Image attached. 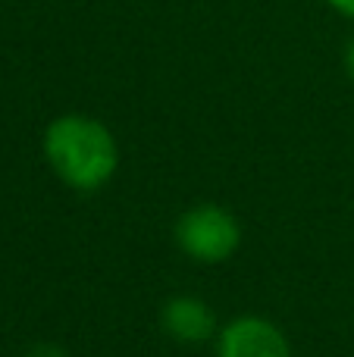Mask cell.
I'll return each mask as SVG.
<instances>
[{"mask_svg":"<svg viewBox=\"0 0 354 357\" xmlns=\"http://www.w3.org/2000/svg\"><path fill=\"white\" fill-rule=\"evenodd\" d=\"M342 66H345V73H348V79L354 82V35L348 38V44H345V54H342Z\"/></svg>","mask_w":354,"mask_h":357,"instance_id":"5b68a950","label":"cell"},{"mask_svg":"<svg viewBox=\"0 0 354 357\" xmlns=\"http://www.w3.org/2000/svg\"><path fill=\"white\" fill-rule=\"evenodd\" d=\"M326 3H330L332 10L339 13V16H345V19H354V0H326Z\"/></svg>","mask_w":354,"mask_h":357,"instance_id":"8992f818","label":"cell"},{"mask_svg":"<svg viewBox=\"0 0 354 357\" xmlns=\"http://www.w3.org/2000/svg\"><path fill=\"white\" fill-rule=\"evenodd\" d=\"M213 345L217 357H292L286 333L257 314L232 317L226 326H220Z\"/></svg>","mask_w":354,"mask_h":357,"instance_id":"3957f363","label":"cell"},{"mask_svg":"<svg viewBox=\"0 0 354 357\" xmlns=\"http://www.w3.org/2000/svg\"><path fill=\"white\" fill-rule=\"evenodd\" d=\"M41 154L50 173L79 195L100 191L119 169V142L110 126L88 113H63L41 135Z\"/></svg>","mask_w":354,"mask_h":357,"instance_id":"6da1fadb","label":"cell"},{"mask_svg":"<svg viewBox=\"0 0 354 357\" xmlns=\"http://www.w3.org/2000/svg\"><path fill=\"white\" fill-rule=\"evenodd\" d=\"M160 329L179 345H204L220 333L213 307L198 295H173L160 307Z\"/></svg>","mask_w":354,"mask_h":357,"instance_id":"277c9868","label":"cell"},{"mask_svg":"<svg viewBox=\"0 0 354 357\" xmlns=\"http://www.w3.org/2000/svg\"><path fill=\"white\" fill-rule=\"evenodd\" d=\"M173 241L188 260L217 266L232 260L236 251L242 248V222L223 204L201 201L176 216Z\"/></svg>","mask_w":354,"mask_h":357,"instance_id":"7a4b0ae2","label":"cell"},{"mask_svg":"<svg viewBox=\"0 0 354 357\" xmlns=\"http://www.w3.org/2000/svg\"><path fill=\"white\" fill-rule=\"evenodd\" d=\"M29 357H63V354L56 351V348H50V345H41L35 354H29Z\"/></svg>","mask_w":354,"mask_h":357,"instance_id":"52a82bcc","label":"cell"}]
</instances>
